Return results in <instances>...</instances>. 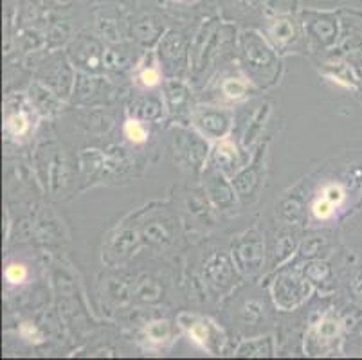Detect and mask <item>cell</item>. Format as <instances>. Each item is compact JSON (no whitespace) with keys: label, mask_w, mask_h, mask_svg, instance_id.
<instances>
[{"label":"cell","mask_w":362,"mask_h":360,"mask_svg":"<svg viewBox=\"0 0 362 360\" xmlns=\"http://www.w3.org/2000/svg\"><path fill=\"white\" fill-rule=\"evenodd\" d=\"M124 134H127V137L130 139L132 143H136V144L144 143L148 137L146 130H144V127L139 123V121H128V123L124 124Z\"/></svg>","instance_id":"cell-1"},{"label":"cell","mask_w":362,"mask_h":360,"mask_svg":"<svg viewBox=\"0 0 362 360\" xmlns=\"http://www.w3.org/2000/svg\"><path fill=\"white\" fill-rule=\"evenodd\" d=\"M192 335H193V339H195L197 342H200V344H204V342H206V339H207V332H206V328H204L202 325H193L192 326Z\"/></svg>","instance_id":"cell-8"},{"label":"cell","mask_w":362,"mask_h":360,"mask_svg":"<svg viewBox=\"0 0 362 360\" xmlns=\"http://www.w3.org/2000/svg\"><path fill=\"white\" fill-rule=\"evenodd\" d=\"M28 277V269L21 263H11V265L6 269V279L9 283H22Z\"/></svg>","instance_id":"cell-2"},{"label":"cell","mask_w":362,"mask_h":360,"mask_svg":"<svg viewBox=\"0 0 362 360\" xmlns=\"http://www.w3.org/2000/svg\"><path fill=\"white\" fill-rule=\"evenodd\" d=\"M314 214L319 218V220H327L334 214V204L328 200V198H321L314 204Z\"/></svg>","instance_id":"cell-3"},{"label":"cell","mask_w":362,"mask_h":360,"mask_svg":"<svg viewBox=\"0 0 362 360\" xmlns=\"http://www.w3.org/2000/svg\"><path fill=\"white\" fill-rule=\"evenodd\" d=\"M28 127H29V123H28V117H25V115L15 114L9 117V128H11L13 134H16V135L25 134Z\"/></svg>","instance_id":"cell-4"},{"label":"cell","mask_w":362,"mask_h":360,"mask_svg":"<svg viewBox=\"0 0 362 360\" xmlns=\"http://www.w3.org/2000/svg\"><path fill=\"white\" fill-rule=\"evenodd\" d=\"M325 194H327L325 198H328L334 206H339V204H342V200H344V191L339 186H328L327 190H325Z\"/></svg>","instance_id":"cell-6"},{"label":"cell","mask_w":362,"mask_h":360,"mask_svg":"<svg viewBox=\"0 0 362 360\" xmlns=\"http://www.w3.org/2000/svg\"><path fill=\"white\" fill-rule=\"evenodd\" d=\"M141 81L146 87H153V85L159 83V72L156 69H146V71L141 72Z\"/></svg>","instance_id":"cell-7"},{"label":"cell","mask_w":362,"mask_h":360,"mask_svg":"<svg viewBox=\"0 0 362 360\" xmlns=\"http://www.w3.org/2000/svg\"><path fill=\"white\" fill-rule=\"evenodd\" d=\"M223 92H226L229 98H240V95L245 92V85H243L242 81H238V79H229V81H226V85H223Z\"/></svg>","instance_id":"cell-5"}]
</instances>
